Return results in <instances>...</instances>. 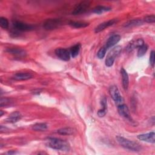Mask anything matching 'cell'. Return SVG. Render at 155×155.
<instances>
[{
	"mask_svg": "<svg viewBox=\"0 0 155 155\" xmlns=\"http://www.w3.org/2000/svg\"><path fill=\"white\" fill-rule=\"evenodd\" d=\"M46 145L54 150L61 151H68L70 150V145L67 141L56 137H48L46 140Z\"/></svg>",
	"mask_w": 155,
	"mask_h": 155,
	"instance_id": "1",
	"label": "cell"
},
{
	"mask_svg": "<svg viewBox=\"0 0 155 155\" xmlns=\"http://www.w3.org/2000/svg\"><path fill=\"white\" fill-rule=\"evenodd\" d=\"M116 140L119 144L125 149L133 151H140L142 150V147L139 143L122 136H116Z\"/></svg>",
	"mask_w": 155,
	"mask_h": 155,
	"instance_id": "2",
	"label": "cell"
},
{
	"mask_svg": "<svg viewBox=\"0 0 155 155\" xmlns=\"http://www.w3.org/2000/svg\"><path fill=\"white\" fill-rule=\"evenodd\" d=\"M122 51V47L120 45L113 47L108 53L105 59V65L108 67H111L117 57L119 56Z\"/></svg>",
	"mask_w": 155,
	"mask_h": 155,
	"instance_id": "3",
	"label": "cell"
},
{
	"mask_svg": "<svg viewBox=\"0 0 155 155\" xmlns=\"http://www.w3.org/2000/svg\"><path fill=\"white\" fill-rule=\"evenodd\" d=\"M62 24L59 19H48L43 24V27L47 30H52L58 28Z\"/></svg>",
	"mask_w": 155,
	"mask_h": 155,
	"instance_id": "4",
	"label": "cell"
},
{
	"mask_svg": "<svg viewBox=\"0 0 155 155\" xmlns=\"http://www.w3.org/2000/svg\"><path fill=\"white\" fill-rule=\"evenodd\" d=\"M117 111L119 115L125 119L127 121H129L131 123L134 122L130 116L129 109L125 104H120V105H119L117 107Z\"/></svg>",
	"mask_w": 155,
	"mask_h": 155,
	"instance_id": "5",
	"label": "cell"
},
{
	"mask_svg": "<svg viewBox=\"0 0 155 155\" xmlns=\"http://www.w3.org/2000/svg\"><path fill=\"white\" fill-rule=\"evenodd\" d=\"M90 3L88 1H82L76 5L72 12V15H78L85 12L89 8Z\"/></svg>",
	"mask_w": 155,
	"mask_h": 155,
	"instance_id": "6",
	"label": "cell"
},
{
	"mask_svg": "<svg viewBox=\"0 0 155 155\" xmlns=\"http://www.w3.org/2000/svg\"><path fill=\"white\" fill-rule=\"evenodd\" d=\"M109 93L111 97L117 104H121L124 99L120 94V92L116 85H112L109 88Z\"/></svg>",
	"mask_w": 155,
	"mask_h": 155,
	"instance_id": "7",
	"label": "cell"
},
{
	"mask_svg": "<svg viewBox=\"0 0 155 155\" xmlns=\"http://www.w3.org/2000/svg\"><path fill=\"white\" fill-rule=\"evenodd\" d=\"M54 53L57 57L62 61H68L70 59V53L68 50L65 48H58L55 50Z\"/></svg>",
	"mask_w": 155,
	"mask_h": 155,
	"instance_id": "8",
	"label": "cell"
},
{
	"mask_svg": "<svg viewBox=\"0 0 155 155\" xmlns=\"http://www.w3.org/2000/svg\"><path fill=\"white\" fill-rule=\"evenodd\" d=\"M13 25L16 30L19 31H30L33 29V26L21 21H13Z\"/></svg>",
	"mask_w": 155,
	"mask_h": 155,
	"instance_id": "9",
	"label": "cell"
},
{
	"mask_svg": "<svg viewBox=\"0 0 155 155\" xmlns=\"http://www.w3.org/2000/svg\"><path fill=\"white\" fill-rule=\"evenodd\" d=\"M137 137L140 140H142L143 142L151 143H154L155 142V133L154 131H151L147 133L139 134Z\"/></svg>",
	"mask_w": 155,
	"mask_h": 155,
	"instance_id": "10",
	"label": "cell"
},
{
	"mask_svg": "<svg viewBox=\"0 0 155 155\" xmlns=\"http://www.w3.org/2000/svg\"><path fill=\"white\" fill-rule=\"evenodd\" d=\"M144 44V41L142 39H137L136 40H133L128 43L126 47V50L128 52L132 51L135 48H139Z\"/></svg>",
	"mask_w": 155,
	"mask_h": 155,
	"instance_id": "11",
	"label": "cell"
},
{
	"mask_svg": "<svg viewBox=\"0 0 155 155\" xmlns=\"http://www.w3.org/2000/svg\"><path fill=\"white\" fill-rule=\"evenodd\" d=\"M120 40V36L119 35H111L107 41L105 45L104 46L107 50L115 45Z\"/></svg>",
	"mask_w": 155,
	"mask_h": 155,
	"instance_id": "12",
	"label": "cell"
},
{
	"mask_svg": "<svg viewBox=\"0 0 155 155\" xmlns=\"http://www.w3.org/2000/svg\"><path fill=\"white\" fill-rule=\"evenodd\" d=\"M6 51L8 53L12 54V55L18 57V58H23L26 56V51L22 48H7Z\"/></svg>",
	"mask_w": 155,
	"mask_h": 155,
	"instance_id": "13",
	"label": "cell"
},
{
	"mask_svg": "<svg viewBox=\"0 0 155 155\" xmlns=\"http://www.w3.org/2000/svg\"><path fill=\"white\" fill-rule=\"evenodd\" d=\"M116 22V20L113 19H110L108 21H105L104 22L101 24H100L99 25H98L94 29V32L95 33H99L101 32V31L105 30L106 28L113 25V24H114Z\"/></svg>",
	"mask_w": 155,
	"mask_h": 155,
	"instance_id": "14",
	"label": "cell"
},
{
	"mask_svg": "<svg viewBox=\"0 0 155 155\" xmlns=\"http://www.w3.org/2000/svg\"><path fill=\"white\" fill-rule=\"evenodd\" d=\"M22 117V114L20 112L16 111L12 113L6 119V121L8 123H15L19 120Z\"/></svg>",
	"mask_w": 155,
	"mask_h": 155,
	"instance_id": "15",
	"label": "cell"
},
{
	"mask_svg": "<svg viewBox=\"0 0 155 155\" xmlns=\"http://www.w3.org/2000/svg\"><path fill=\"white\" fill-rule=\"evenodd\" d=\"M31 78H32L31 74L29 73H24V72L17 73L13 76V78L16 81H25V80L30 79Z\"/></svg>",
	"mask_w": 155,
	"mask_h": 155,
	"instance_id": "16",
	"label": "cell"
},
{
	"mask_svg": "<svg viewBox=\"0 0 155 155\" xmlns=\"http://www.w3.org/2000/svg\"><path fill=\"white\" fill-rule=\"evenodd\" d=\"M120 74L122 76V86L125 90H127L129 85V78H128V75L127 74V72L124 68H121Z\"/></svg>",
	"mask_w": 155,
	"mask_h": 155,
	"instance_id": "17",
	"label": "cell"
},
{
	"mask_svg": "<svg viewBox=\"0 0 155 155\" xmlns=\"http://www.w3.org/2000/svg\"><path fill=\"white\" fill-rule=\"evenodd\" d=\"M101 104L102 106V108L98 110L97 115L99 117H104L107 112V99L105 97H104L102 99Z\"/></svg>",
	"mask_w": 155,
	"mask_h": 155,
	"instance_id": "18",
	"label": "cell"
},
{
	"mask_svg": "<svg viewBox=\"0 0 155 155\" xmlns=\"http://www.w3.org/2000/svg\"><path fill=\"white\" fill-rule=\"evenodd\" d=\"M111 10V8L110 7L104 6V5H98V6H96V7H94L93 9L92 12H93V13H94L95 14L100 15V14L104 13L106 12H109Z\"/></svg>",
	"mask_w": 155,
	"mask_h": 155,
	"instance_id": "19",
	"label": "cell"
},
{
	"mask_svg": "<svg viewBox=\"0 0 155 155\" xmlns=\"http://www.w3.org/2000/svg\"><path fill=\"white\" fill-rule=\"evenodd\" d=\"M143 24V21L140 19H134L127 21L125 24L124 27H132L135 26H139Z\"/></svg>",
	"mask_w": 155,
	"mask_h": 155,
	"instance_id": "20",
	"label": "cell"
},
{
	"mask_svg": "<svg viewBox=\"0 0 155 155\" xmlns=\"http://www.w3.org/2000/svg\"><path fill=\"white\" fill-rule=\"evenodd\" d=\"M81 50V44H77L74 45H73V47H71L70 48V55L71 56L74 58L75 57H76Z\"/></svg>",
	"mask_w": 155,
	"mask_h": 155,
	"instance_id": "21",
	"label": "cell"
},
{
	"mask_svg": "<svg viewBox=\"0 0 155 155\" xmlns=\"http://www.w3.org/2000/svg\"><path fill=\"white\" fill-rule=\"evenodd\" d=\"M48 125L45 123H37L32 126V129L34 131H43L47 129Z\"/></svg>",
	"mask_w": 155,
	"mask_h": 155,
	"instance_id": "22",
	"label": "cell"
},
{
	"mask_svg": "<svg viewBox=\"0 0 155 155\" xmlns=\"http://www.w3.org/2000/svg\"><path fill=\"white\" fill-rule=\"evenodd\" d=\"M57 133L61 135H71L73 134L74 130L70 127H65L58 130Z\"/></svg>",
	"mask_w": 155,
	"mask_h": 155,
	"instance_id": "23",
	"label": "cell"
},
{
	"mask_svg": "<svg viewBox=\"0 0 155 155\" xmlns=\"http://www.w3.org/2000/svg\"><path fill=\"white\" fill-rule=\"evenodd\" d=\"M69 25L72 27L76 28H84L89 25V23L87 22H75V21H70L69 22Z\"/></svg>",
	"mask_w": 155,
	"mask_h": 155,
	"instance_id": "24",
	"label": "cell"
},
{
	"mask_svg": "<svg viewBox=\"0 0 155 155\" xmlns=\"http://www.w3.org/2000/svg\"><path fill=\"white\" fill-rule=\"evenodd\" d=\"M147 50H148V45L145 44H143L142 45L139 47L138 48L137 53V57H139V58L142 57L145 54Z\"/></svg>",
	"mask_w": 155,
	"mask_h": 155,
	"instance_id": "25",
	"label": "cell"
},
{
	"mask_svg": "<svg viewBox=\"0 0 155 155\" xmlns=\"http://www.w3.org/2000/svg\"><path fill=\"white\" fill-rule=\"evenodd\" d=\"M0 25L2 28H4V29L8 28V25H9L8 19L4 17H1L0 18Z\"/></svg>",
	"mask_w": 155,
	"mask_h": 155,
	"instance_id": "26",
	"label": "cell"
},
{
	"mask_svg": "<svg viewBox=\"0 0 155 155\" xmlns=\"http://www.w3.org/2000/svg\"><path fill=\"white\" fill-rule=\"evenodd\" d=\"M12 101H10V99H8V98H2L1 97V107H8V106H10L12 104Z\"/></svg>",
	"mask_w": 155,
	"mask_h": 155,
	"instance_id": "27",
	"label": "cell"
},
{
	"mask_svg": "<svg viewBox=\"0 0 155 155\" xmlns=\"http://www.w3.org/2000/svg\"><path fill=\"white\" fill-rule=\"evenodd\" d=\"M107 50L104 47H101V48L99 50V51H97V58H98L99 59H100L104 58V56H105V53H106Z\"/></svg>",
	"mask_w": 155,
	"mask_h": 155,
	"instance_id": "28",
	"label": "cell"
},
{
	"mask_svg": "<svg viewBox=\"0 0 155 155\" xmlns=\"http://www.w3.org/2000/svg\"><path fill=\"white\" fill-rule=\"evenodd\" d=\"M144 21L147 23H154L155 21L154 15H148L144 18Z\"/></svg>",
	"mask_w": 155,
	"mask_h": 155,
	"instance_id": "29",
	"label": "cell"
},
{
	"mask_svg": "<svg viewBox=\"0 0 155 155\" xmlns=\"http://www.w3.org/2000/svg\"><path fill=\"white\" fill-rule=\"evenodd\" d=\"M150 64L152 67H153L154 65V50L151 51L150 55Z\"/></svg>",
	"mask_w": 155,
	"mask_h": 155,
	"instance_id": "30",
	"label": "cell"
},
{
	"mask_svg": "<svg viewBox=\"0 0 155 155\" xmlns=\"http://www.w3.org/2000/svg\"><path fill=\"white\" fill-rule=\"evenodd\" d=\"M16 153H17V152H16V151H13V150H11V151H7V153H5V154H8V155L14 154H16Z\"/></svg>",
	"mask_w": 155,
	"mask_h": 155,
	"instance_id": "31",
	"label": "cell"
},
{
	"mask_svg": "<svg viewBox=\"0 0 155 155\" xmlns=\"http://www.w3.org/2000/svg\"><path fill=\"white\" fill-rule=\"evenodd\" d=\"M4 113L3 112V111L1 110V111H0V116H2V115H3Z\"/></svg>",
	"mask_w": 155,
	"mask_h": 155,
	"instance_id": "32",
	"label": "cell"
}]
</instances>
